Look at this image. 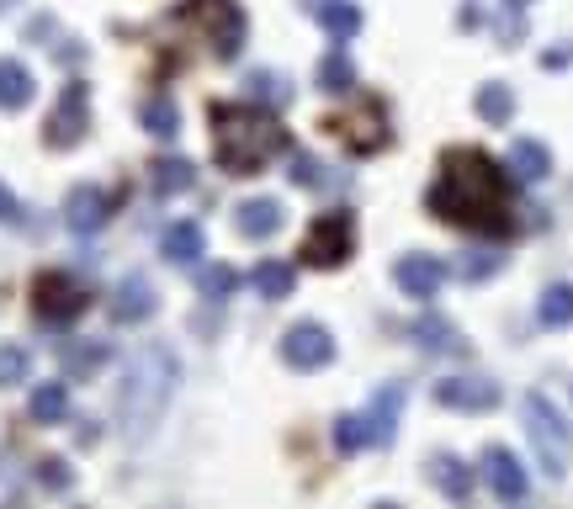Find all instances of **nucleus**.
Here are the masks:
<instances>
[{
	"label": "nucleus",
	"instance_id": "29",
	"mask_svg": "<svg viewBox=\"0 0 573 509\" xmlns=\"http://www.w3.org/2000/svg\"><path fill=\"white\" fill-rule=\"evenodd\" d=\"M536 318H542L547 329H563V324H573V287H569V282H557V287L542 292V303H536Z\"/></svg>",
	"mask_w": 573,
	"mask_h": 509
},
{
	"label": "nucleus",
	"instance_id": "31",
	"mask_svg": "<svg viewBox=\"0 0 573 509\" xmlns=\"http://www.w3.org/2000/svg\"><path fill=\"white\" fill-rule=\"evenodd\" d=\"M197 292H202L208 303H223V297L239 292V271L234 266H202L197 271Z\"/></svg>",
	"mask_w": 573,
	"mask_h": 509
},
{
	"label": "nucleus",
	"instance_id": "21",
	"mask_svg": "<svg viewBox=\"0 0 573 509\" xmlns=\"http://www.w3.org/2000/svg\"><path fill=\"white\" fill-rule=\"evenodd\" d=\"M27 414H32L38 425H59V419L70 414V383H38L32 398H27Z\"/></svg>",
	"mask_w": 573,
	"mask_h": 509
},
{
	"label": "nucleus",
	"instance_id": "15",
	"mask_svg": "<svg viewBox=\"0 0 573 509\" xmlns=\"http://www.w3.org/2000/svg\"><path fill=\"white\" fill-rule=\"evenodd\" d=\"M393 282L409 292V297H435L441 292V282H446V266L435 261V255H404L399 266H393Z\"/></svg>",
	"mask_w": 573,
	"mask_h": 509
},
{
	"label": "nucleus",
	"instance_id": "9",
	"mask_svg": "<svg viewBox=\"0 0 573 509\" xmlns=\"http://www.w3.org/2000/svg\"><path fill=\"white\" fill-rule=\"evenodd\" d=\"M282 362L292 366V371H319V366L334 362V335L324 329V324H313V318H303V324H292L282 335Z\"/></svg>",
	"mask_w": 573,
	"mask_h": 509
},
{
	"label": "nucleus",
	"instance_id": "2",
	"mask_svg": "<svg viewBox=\"0 0 573 509\" xmlns=\"http://www.w3.org/2000/svg\"><path fill=\"white\" fill-rule=\"evenodd\" d=\"M175 383H181V366L170 356V345H143V350H133L128 366H122L118 393H112V414H118L122 436L128 440L149 436V430L160 425Z\"/></svg>",
	"mask_w": 573,
	"mask_h": 509
},
{
	"label": "nucleus",
	"instance_id": "27",
	"mask_svg": "<svg viewBox=\"0 0 573 509\" xmlns=\"http://www.w3.org/2000/svg\"><path fill=\"white\" fill-rule=\"evenodd\" d=\"M139 118H143V128H149L154 139H175V133H181V112H175V101L170 96H149L139 106Z\"/></svg>",
	"mask_w": 573,
	"mask_h": 509
},
{
	"label": "nucleus",
	"instance_id": "39",
	"mask_svg": "<svg viewBox=\"0 0 573 509\" xmlns=\"http://www.w3.org/2000/svg\"><path fill=\"white\" fill-rule=\"evenodd\" d=\"M11 6H17V0H0V11H11Z\"/></svg>",
	"mask_w": 573,
	"mask_h": 509
},
{
	"label": "nucleus",
	"instance_id": "12",
	"mask_svg": "<svg viewBox=\"0 0 573 509\" xmlns=\"http://www.w3.org/2000/svg\"><path fill=\"white\" fill-rule=\"evenodd\" d=\"M435 404L462 414H489L500 404V383H489V377H446V383H435Z\"/></svg>",
	"mask_w": 573,
	"mask_h": 509
},
{
	"label": "nucleus",
	"instance_id": "8",
	"mask_svg": "<svg viewBox=\"0 0 573 509\" xmlns=\"http://www.w3.org/2000/svg\"><path fill=\"white\" fill-rule=\"evenodd\" d=\"M32 308H38L43 324H70V318L86 314V287L70 282L64 271H43L38 287H32Z\"/></svg>",
	"mask_w": 573,
	"mask_h": 509
},
{
	"label": "nucleus",
	"instance_id": "18",
	"mask_svg": "<svg viewBox=\"0 0 573 509\" xmlns=\"http://www.w3.org/2000/svg\"><path fill=\"white\" fill-rule=\"evenodd\" d=\"M313 17H319V27L330 32V38H340V43H351L361 32V11L351 6V0H303Z\"/></svg>",
	"mask_w": 573,
	"mask_h": 509
},
{
	"label": "nucleus",
	"instance_id": "20",
	"mask_svg": "<svg viewBox=\"0 0 573 509\" xmlns=\"http://www.w3.org/2000/svg\"><path fill=\"white\" fill-rule=\"evenodd\" d=\"M409 339H414L420 350H435V356H441V350H468V345H462V335H456L446 318H435V314L414 318V324H409Z\"/></svg>",
	"mask_w": 573,
	"mask_h": 509
},
{
	"label": "nucleus",
	"instance_id": "3",
	"mask_svg": "<svg viewBox=\"0 0 573 509\" xmlns=\"http://www.w3.org/2000/svg\"><path fill=\"white\" fill-rule=\"evenodd\" d=\"M286 149V128L261 106H213V154L229 175H261Z\"/></svg>",
	"mask_w": 573,
	"mask_h": 509
},
{
	"label": "nucleus",
	"instance_id": "17",
	"mask_svg": "<svg viewBox=\"0 0 573 509\" xmlns=\"http://www.w3.org/2000/svg\"><path fill=\"white\" fill-rule=\"evenodd\" d=\"M160 255H165L170 266H197L202 255H208V234H202V223H170L165 240H160Z\"/></svg>",
	"mask_w": 573,
	"mask_h": 509
},
{
	"label": "nucleus",
	"instance_id": "34",
	"mask_svg": "<svg viewBox=\"0 0 573 509\" xmlns=\"http://www.w3.org/2000/svg\"><path fill=\"white\" fill-rule=\"evenodd\" d=\"M38 483L48 488V493H70L74 488V472L64 467L59 457H48V461H38Z\"/></svg>",
	"mask_w": 573,
	"mask_h": 509
},
{
	"label": "nucleus",
	"instance_id": "11",
	"mask_svg": "<svg viewBox=\"0 0 573 509\" xmlns=\"http://www.w3.org/2000/svg\"><path fill=\"white\" fill-rule=\"evenodd\" d=\"M399 414H404V383H382L378 398H372L366 414H361L366 446H393V436H399Z\"/></svg>",
	"mask_w": 573,
	"mask_h": 509
},
{
	"label": "nucleus",
	"instance_id": "5",
	"mask_svg": "<svg viewBox=\"0 0 573 509\" xmlns=\"http://www.w3.org/2000/svg\"><path fill=\"white\" fill-rule=\"evenodd\" d=\"M356 255V218L340 207V213H324L313 218L309 240H303V266H319V271H334L345 266Z\"/></svg>",
	"mask_w": 573,
	"mask_h": 509
},
{
	"label": "nucleus",
	"instance_id": "13",
	"mask_svg": "<svg viewBox=\"0 0 573 509\" xmlns=\"http://www.w3.org/2000/svg\"><path fill=\"white\" fill-rule=\"evenodd\" d=\"M107 218H112V196L101 192V186H74V192L64 196V223H70V234H96Z\"/></svg>",
	"mask_w": 573,
	"mask_h": 509
},
{
	"label": "nucleus",
	"instance_id": "1",
	"mask_svg": "<svg viewBox=\"0 0 573 509\" xmlns=\"http://www.w3.org/2000/svg\"><path fill=\"white\" fill-rule=\"evenodd\" d=\"M430 218L468 228V234H510V181L483 149H452L441 160V181L425 192Z\"/></svg>",
	"mask_w": 573,
	"mask_h": 509
},
{
	"label": "nucleus",
	"instance_id": "32",
	"mask_svg": "<svg viewBox=\"0 0 573 509\" xmlns=\"http://www.w3.org/2000/svg\"><path fill=\"white\" fill-rule=\"evenodd\" d=\"M27 371H32L27 345H0V388H17V383H27Z\"/></svg>",
	"mask_w": 573,
	"mask_h": 509
},
{
	"label": "nucleus",
	"instance_id": "35",
	"mask_svg": "<svg viewBox=\"0 0 573 509\" xmlns=\"http://www.w3.org/2000/svg\"><path fill=\"white\" fill-rule=\"evenodd\" d=\"M286 175H292L298 186H309V192H319V186L330 181V175H324V165H319L313 154H292V170H286Z\"/></svg>",
	"mask_w": 573,
	"mask_h": 509
},
{
	"label": "nucleus",
	"instance_id": "10",
	"mask_svg": "<svg viewBox=\"0 0 573 509\" xmlns=\"http://www.w3.org/2000/svg\"><path fill=\"white\" fill-rule=\"evenodd\" d=\"M483 483H489V493L504 499V505H521L525 493H531V478H525L521 457L504 451V446H489V451H483Z\"/></svg>",
	"mask_w": 573,
	"mask_h": 509
},
{
	"label": "nucleus",
	"instance_id": "30",
	"mask_svg": "<svg viewBox=\"0 0 573 509\" xmlns=\"http://www.w3.org/2000/svg\"><path fill=\"white\" fill-rule=\"evenodd\" d=\"M478 118L494 122V128H504V122L515 118V96H510V85H500V80H494V85H483V91H478Z\"/></svg>",
	"mask_w": 573,
	"mask_h": 509
},
{
	"label": "nucleus",
	"instance_id": "24",
	"mask_svg": "<svg viewBox=\"0 0 573 509\" xmlns=\"http://www.w3.org/2000/svg\"><path fill=\"white\" fill-rule=\"evenodd\" d=\"M430 478H435V488H441L446 499H456V505L473 493V472H468V461H462V457H435Z\"/></svg>",
	"mask_w": 573,
	"mask_h": 509
},
{
	"label": "nucleus",
	"instance_id": "19",
	"mask_svg": "<svg viewBox=\"0 0 573 509\" xmlns=\"http://www.w3.org/2000/svg\"><path fill=\"white\" fill-rule=\"evenodd\" d=\"M32 91H38V80H32V70H27L22 59H0V106L22 112L27 101H32Z\"/></svg>",
	"mask_w": 573,
	"mask_h": 509
},
{
	"label": "nucleus",
	"instance_id": "26",
	"mask_svg": "<svg viewBox=\"0 0 573 509\" xmlns=\"http://www.w3.org/2000/svg\"><path fill=\"white\" fill-rule=\"evenodd\" d=\"M319 91L351 96V91H356V64H351L345 53H324V59H319Z\"/></svg>",
	"mask_w": 573,
	"mask_h": 509
},
{
	"label": "nucleus",
	"instance_id": "25",
	"mask_svg": "<svg viewBox=\"0 0 573 509\" xmlns=\"http://www.w3.org/2000/svg\"><path fill=\"white\" fill-rule=\"evenodd\" d=\"M101 362H107V345H101V339H74V345H64V371H70V383L96 377Z\"/></svg>",
	"mask_w": 573,
	"mask_h": 509
},
{
	"label": "nucleus",
	"instance_id": "7",
	"mask_svg": "<svg viewBox=\"0 0 573 509\" xmlns=\"http://www.w3.org/2000/svg\"><path fill=\"white\" fill-rule=\"evenodd\" d=\"M86 128H91V91H86V80H70L53 101V112H48V144L74 149L86 139Z\"/></svg>",
	"mask_w": 573,
	"mask_h": 509
},
{
	"label": "nucleus",
	"instance_id": "4",
	"mask_svg": "<svg viewBox=\"0 0 573 509\" xmlns=\"http://www.w3.org/2000/svg\"><path fill=\"white\" fill-rule=\"evenodd\" d=\"M525 436H531V451H536V467L547 472L552 483H563L569 478V425H563V414L552 409V398L542 393H525Z\"/></svg>",
	"mask_w": 573,
	"mask_h": 509
},
{
	"label": "nucleus",
	"instance_id": "28",
	"mask_svg": "<svg viewBox=\"0 0 573 509\" xmlns=\"http://www.w3.org/2000/svg\"><path fill=\"white\" fill-rule=\"evenodd\" d=\"M250 282H255V292H261V297H271V303H277V297H286V292L298 287V271L282 266V261H261Z\"/></svg>",
	"mask_w": 573,
	"mask_h": 509
},
{
	"label": "nucleus",
	"instance_id": "14",
	"mask_svg": "<svg viewBox=\"0 0 573 509\" xmlns=\"http://www.w3.org/2000/svg\"><path fill=\"white\" fill-rule=\"evenodd\" d=\"M160 308V292L149 276H122L118 292H112V318L118 324H143V318H154Z\"/></svg>",
	"mask_w": 573,
	"mask_h": 509
},
{
	"label": "nucleus",
	"instance_id": "38",
	"mask_svg": "<svg viewBox=\"0 0 573 509\" xmlns=\"http://www.w3.org/2000/svg\"><path fill=\"white\" fill-rule=\"evenodd\" d=\"M504 6H510V11H525V6H531V0H504Z\"/></svg>",
	"mask_w": 573,
	"mask_h": 509
},
{
	"label": "nucleus",
	"instance_id": "33",
	"mask_svg": "<svg viewBox=\"0 0 573 509\" xmlns=\"http://www.w3.org/2000/svg\"><path fill=\"white\" fill-rule=\"evenodd\" d=\"M334 446L351 457V451H366V425H361V414H340L334 419Z\"/></svg>",
	"mask_w": 573,
	"mask_h": 509
},
{
	"label": "nucleus",
	"instance_id": "16",
	"mask_svg": "<svg viewBox=\"0 0 573 509\" xmlns=\"http://www.w3.org/2000/svg\"><path fill=\"white\" fill-rule=\"evenodd\" d=\"M282 202H271V196H250V202H239L234 213V228L239 240H271L277 228H282Z\"/></svg>",
	"mask_w": 573,
	"mask_h": 509
},
{
	"label": "nucleus",
	"instance_id": "22",
	"mask_svg": "<svg viewBox=\"0 0 573 509\" xmlns=\"http://www.w3.org/2000/svg\"><path fill=\"white\" fill-rule=\"evenodd\" d=\"M191 186H197V170L187 160H154V170H149V192L154 196H181Z\"/></svg>",
	"mask_w": 573,
	"mask_h": 509
},
{
	"label": "nucleus",
	"instance_id": "23",
	"mask_svg": "<svg viewBox=\"0 0 573 509\" xmlns=\"http://www.w3.org/2000/svg\"><path fill=\"white\" fill-rule=\"evenodd\" d=\"M510 170H515V181H547V175H552L547 144H536V139H521V144L510 149Z\"/></svg>",
	"mask_w": 573,
	"mask_h": 509
},
{
	"label": "nucleus",
	"instance_id": "37",
	"mask_svg": "<svg viewBox=\"0 0 573 509\" xmlns=\"http://www.w3.org/2000/svg\"><path fill=\"white\" fill-rule=\"evenodd\" d=\"M6 218H17V196H11V186L0 181V223Z\"/></svg>",
	"mask_w": 573,
	"mask_h": 509
},
{
	"label": "nucleus",
	"instance_id": "36",
	"mask_svg": "<svg viewBox=\"0 0 573 509\" xmlns=\"http://www.w3.org/2000/svg\"><path fill=\"white\" fill-rule=\"evenodd\" d=\"M250 91H255V101H277V106H286V80H277V74H255L250 80Z\"/></svg>",
	"mask_w": 573,
	"mask_h": 509
},
{
	"label": "nucleus",
	"instance_id": "6",
	"mask_svg": "<svg viewBox=\"0 0 573 509\" xmlns=\"http://www.w3.org/2000/svg\"><path fill=\"white\" fill-rule=\"evenodd\" d=\"M187 22L213 43L218 59H234L244 49V11H239L234 0H191Z\"/></svg>",
	"mask_w": 573,
	"mask_h": 509
}]
</instances>
